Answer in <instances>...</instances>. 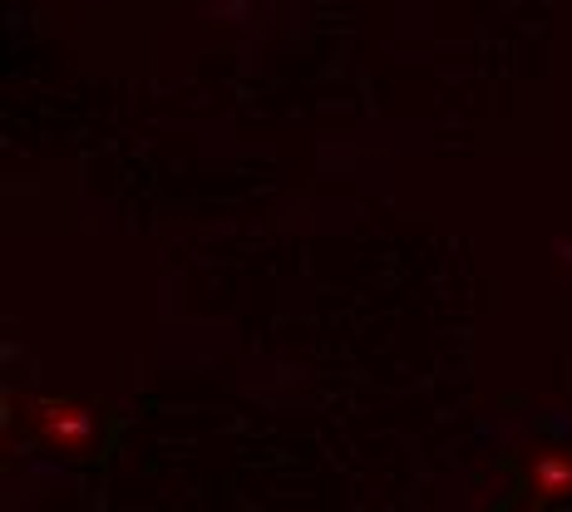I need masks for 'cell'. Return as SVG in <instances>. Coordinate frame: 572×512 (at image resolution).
Wrapping results in <instances>:
<instances>
[{
    "instance_id": "1",
    "label": "cell",
    "mask_w": 572,
    "mask_h": 512,
    "mask_svg": "<svg viewBox=\"0 0 572 512\" xmlns=\"http://www.w3.org/2000/svg\"><path fill=\"white\" fill-rule=\"evenodd\" d=\"M533 488H538L543 498L572 493V463H568V458H558V454L538 458V463H533Z\"/></svg>"
},
{
    "instance_id": "2",
    "label": "cell",
    "mask_w": 572,
    "mask_h": 512,
    "mask_svg": "<svg viewBox=\"0 0 572 512\" xmlns=\"http://www.w3.org/2000/svg\"><path fill=\"white\" fill-rule=\"evenodd\" d=\"M45 434H50V439L80 444L84 434H89V419H84L80 409H70V404H65V409H50V414H45Z\"/></svg>"
}]
</instances>
